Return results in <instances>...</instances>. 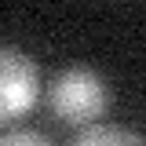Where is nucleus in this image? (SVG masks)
Masks as SVG:
<instances>
[{"mask_svg":"<svg viewBox=\"0 0 146 146\" xmlns=\"http://www.w3.org/2000/svg\"><path fill=\"white\" fill-rule=\"evenodd\" d=\"M40 95V70L26 51L0 44V121L22 117Z\"/></svg>","mask_w":146,"mask_h":146,"instance_id":"nucleus-2","label":"nucleus"},{"mask_svg":"<svg viewBox=\"0 0 146 146\" xmlns=\"http://www.w3.org/2000/svg\"><path fill=\"white\" fill-rule=\"evenodd\" d=\"M48 106L58 121L88 124V121L106 113L110 84L102 73L88 70V66H70V70L55 73V80L48 84Z\"/></svg>","mask_w":146,"mask_h":146,"instance_id":"nucleus-1","label":"nucleus"},{"mask_svg":"<svg viewBox=\"0 0 146 146\" xmlns=\"http://www.w3.org/2000/svg\"><path fill=\"white\" fill-rule=\"evenodd\" d=\"M0 146H51V143L36 131H7V135H0Z\"/></svg>","mask_w":146,"mask_h":146,"instance_id":"nucleus-4","label":"nucleus"},{"mask_svg":"<svg viewBox=\"0 0 146 146\" xmlns=\"http://www.w3.org/2000/svg\"><path fill=\"white\" fill-rule=\"evenodd\" d=\"M73 146H146V139L124 124H91L73 139Z\"/></svg>","mask_w":146,"mask_h":146,"instance_id":"nucleus-3","label":"nucleus"}]
</instances>
